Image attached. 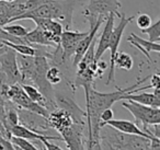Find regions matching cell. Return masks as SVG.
Returning a JSON list of instances; mask_svg holds the SVG:
<instances>
[{"mask_svg":"<svg viewBox=\"0 0 160 150\" xmlns=\"http://www.w3.org/2000/svg\"><path fill=\"white\" fill-rule=\"evenodd\" d=\"M46 80L51 86H55L62 82V72L57 66H53L47 69L46 71Z\"/></svg>","mask_w":160,"mask_h":150,"instance_id":"cell-25","label":"cell"},{"mask_svg":"<svg viewBox=\"0 0 160 150\" xmlns=\"http://www.w3.org/2000/svg\"><path fill=\"white\" fill-rule=\"evenodd\" d=\"M11 135L12 136H17V137H22V138H25L28 140L32 141V140H38L41 142L45 143L46 141H51V140H62V137L58 136H48V135H43L40 134V132H36L34 130L30 129V128L25 127L22 124H17V125L12 126L11 129Z\"/></svg>","mask_w":160,"mask_h":150,"instance_id":"cell-14","label":"cell"},{"mask_svg":"<svg viewBox=\"0 0 160 150\" xmlns=\"http://www.w3.org/2000/svg\"><path fill=\"white\" fill-rule=\"evenodd\" d=\"M10 142L13 146V149H22V150H38V147L34 146L30 140L22 137L12 136L10 138Z\"/></svg>","mask_w":160,"mask_h":150,"instance_id":"cell-23","label":"cell"},{"mask_svg":"<svg viewBox=\"0 0 160 150\" xmlns=\"http://www.w3.org/2000/svg\"><path fill=\"white\" fill-rule=\"evenodd\" d=\"M1 43L6 46L12 48L17 54H20V55H27V56H38L40 53V49L34 48L31 45L29 44H17V43H12L10 41L7 40H0Z\"/></svg>","mask_w":160,"mask_h":150,"instance_id":"cell-19","label":"cell"},{"mask_svg":"<svg viewBox=\"0 0 160 150\" xmlns=\"http://www.w3.org/2000/svg\"><path fill=\"white\" fill-rule=\"evenodd\" d=\"M122 100H132V101H135L140 104H145V105L160 108V95H156L153 92H142L138 93V94H135V92H128L126 94H124Z\"/></svg>","mask_w":160,"mask_h":150,"instance_id":"cell-17","label":"cell"},{"mask_svg":"<svg viewBox=\"0 0 160 150\" xmlns=\"http://www.w3.org/2000/svg\"><path fill=\"white\" fill-rule=\"evenodd\" d=\"M115 68H121L124 69V70H131L132 67H133V58L128 55V54L124 53V52H121V53L116 54L115 56Z\"/></svg>","mask_w":160,"mask_h":150,"instance_id":"cell-22","label":"cell"},{"mask_svg":"<svg viewBox=\"0 0 160 150\" xmlns=\"http://www.w3.org/2000/svg\"><path fill=\"white\" fill-rule=\"evenodd\" d=\"M113 117H114V113H113V111H112L111 108L103 110L102 112H101V114H100V122H101L100 127H101V125H102L103 123H105V122H108V121H111Z\"/></svg>","mask_w":160,"mask_h":150,"instance_id":"cell-28","label":"cell"},{"mask_svg":"<svg viewBox=\"0 0 160 150\" xmlns=\"http://www.w3.org/2000/svg\"><path fill=\"white\" fill-rule=\"evenodd\" d=\"M122 7V0H89V3L82 11L83 17L89 22L90 27L96 24L100 17H105L113 12L116 17L120 16L118 10Z\"/></svg>","mask_w":160,"mask_h":150,"instance_id":"cell-2","label":"cell"},{"mask_svg":"<svg viewBox=\"0 0 160 150\" xmlns=\"http://www.w3.org/2000/svg\"><path fill=\"white\" fill-rule=\"evenodd\" d=\"M105 19H107L105 17H100L99 20L96 22V24H93L92 27H90V30H89V32H88L87 35H86L82 40L78 43L77 47H76L75 54H73V56H72L73 57V62H72L73 68H76L77 64L80 62V59L82 58V56L85 55V53L87 52L88 47L90 46V44H91V42L93 41V38L98 35L99 29H100L101 24L105 21Z\"/></svg>","mask_w":160,"mask_h":150,"instance_id":"cell-10","label":"cell"},{"mask_svg":"<svg viewBox=\"0 0 160 150\" xmlns=\"http://www.w3.org/2000/svg\"><path fill=\"white\" fill-rule=\"evenodd\" d=\"M142 34L148 35V40L150 42L160 43V19H158L155 23H151L146 29H140Z\"/></svg>","mask_w":160,"mask_h":150,"instance_id":"cell-21","label":"cell"},{"mask_svg":"<svg viewBox=\"0 0 160 150\" xmlns=\"http://www.w3.org/2000/svg\"><path fill=\"white\" fill-rule=\"evenodd\" d=\"M151 78V82H150V88H158L160 87V76L158 73H155V75L150 76Z\"/></svg>","mask_w":160,"mask_h":150,"instance_id":"cell-29","label":"cell"},{"mask_svg":"<svg viewBox=\"0 0 160 150\" xmlns=\"http://www.w3.org/2000/svg\"><path fill=\"white\" fill-rule=\"evenodd\" d=\"M29 20H32L36 24V27L40 29L44 30V31L51 32L56 35H60L62 32L64 31L62 23L58 22L57 20L48 18H30Z\"/></svg>","mask_w":160,"mask_h":150,"instance_id":"cell-18","label":"cell"},{"mask_svg":"<svg viewBox=\"0 0 160 150\" xmlns=\"http://www.w3.org/2000/svg\"><path fill=\"white\" fill-rule=\"evenodd\" d=\"M100 146L101 149H150V139L103 125L100 127Z\"/></svg>","mask_w":160,"mask_h":150,"instance_id":"cell-1","label":"cell"},{"mask_svg":"<svg viewBox=\"0 0 160 150\" xmlns=\"http://www.w3.org/2000/svg\"><path fill=\"white\" fill-rule=\"evenodd\" d=\"M7 95L11 102H13L14 104H17L18 106H20L23 110L30 111L32 113H35V114L42 115V116L46 117L48 116L49 111L46 108L40 105L36 102L32 101L29 97L27 95V93L24 92V90L22 89L21 84L19 83H13L9 87L7 91Z\"/></svg>","mask_w":160,"mask_h":150,"instance_id":"cell-5","label":"cell"},{"mask_svg":"<svg viewBox=\"0 0 160 150\" xmlns=\"http://www.w3.org/2000/svg\"><path fill=\"white\" fill-rule=\"evenodd\" d=\"M0 66L1 70L6 75L8 81L11 84L19 83L21 81V75L19 70L17 53L12 48L7 46L6 51L0 54Z\"/></svg>","mask_w":160,"mask_h":150,"instance_id":"cell-6","label":"cell"},{"mask_svg":"<svg viewBox=\"0 0 160 150\" xmlns=\"http://www.w3.org/2000/svg\"><path fill=\"white\" fill-rule=\"evenodd\" d=\"M136 23H137V27L139 28V29H146V28H148L149 25L152 23V20H151V18L148 14L142 13L137 17Z\"/></svg>","mask_w":160,"mask_h":150,"instance_id":"cell-26","label":"cell"},{"mask_svg":"<svg viewBox=\"0 0 160 150\" xmlns=\"http://www.w3.org/2000/svg\"><path fill=\"white\" fill-rule=\"evenodd\" d=\"M54 1H62V0H54Z\"/></svg>","mask_w":160,"mask_h":150,"instance_id":"cell-32","label":"cell"},{"mask_svg":"<svg viewBox=\"0 0 160 150\" xmlns=\"http://www.w3.org/2000/svg\"><path fill=\"white\" fill-rule=\"evenodd\" d=\"M54 98H55L57 108H62L66 112H68L69 115L72 117L75 123L85 124L83 118H87V112L82 111L78 106V104L75 102L73 98L62 92H56V94H54Z\"/></svg>","mask_w":160,"mask_h":150,"instance_id":"cell-8","label":"cell"},{"mask_svg":"<svg viewBox=\"0 0 160 150\" xmlns=\"http://www.w3.org/2000/svg\"><path fill=\"white\" fill-rule=\"evenodd\" d=\"M127 42L132 45V46L138 48L140 52H142L145 56L147 57V59L150 62V52H155V53H159L160 52V45L159 43L150 42L149 40H142L139 36H137L135 33H131L129 38H127Z\"/></svg>","mask_w":160,"mask_h":150,"instance_id":"cell-16","label":"cell"},{"mask_svg":"<svg viewBox=\"0 0 160 150\" xmlns=\"http://www.w3.org/2000/svg\"><path fill=\"white\" fill-rule=\"evenodd\" d=\"M21 87H22V89L24 90V92L27 93V95L32 100V101L36 102V103H38L40 105H42V106H44V108H47L48 103H47L46 98L43 95V93L41 92L38 88H35V87L31 86V84H28V83H22L21 84Z\"/></svg>","mask_w":160,"mask_h":150,"instance_id":"cell-20","label":"cell"},{"mask_svg":"<svg viewBox=\"0 0 160 150\" xmlns=\"http://www.w3.org/2000/svg\"><path fill=\"white\" fill-rule=\"evenodd\" d=\"M6 48H7V46H6V45H3L2 43H1V41H0V54L3 53V52L6 51Z\"/></svg>","mask_w":160,"mask_h":150,"instance_id":"cell-30","label":"cell"},{"mask_svg":"<svg viewBox=\"0 0 160 150\" xmlns=\"http://www.w3.org/2000/svg\"><path fill=\"white\" fill-rule=\"evenodd\" d=\"M85 124L73 123L69 128H67L62 134V139L65 141L68 149H82L86 148L82 140V130Z\"/></svg>","mask_w":160,"mask_h":150,"instance_id":"cell-11","label":"cell"},{"mask_svg":"<svg viewBox=\"0 0 160 150\" xmlns=\"http://www.w3.org/2000/svg\"><path fill=\"white\" fill-rule=\"evenodd\" d=\"M0 1H5V2H12L14 0H0Z\"/></svg>","mask_w":160,"mask_h":150,"instance_id":"cell-31","label":"cell"},{"mask_svg":"<svg viewBox=\"0 0 160 150\" xmlns=\"http://www.w3.org/2000/svg\"><path fill=\"white\" fill-rule=\"evenodd\" d=\"M7 123L11 125V127L19 124V115L12 108L7 111Z\"/></svg>","mask_w":160,"mask_h":150,"instance_id":"cell-27","label":"cell"},{"mask_svg":"<svg viewBox=\"0 0 160 150\" xmlns=\"http://www.w3.org/2000/svg\"><path fill=\"white\" fill-rule=\"evenodd\" d=\"M24 41L29 45L38 44L41 46L56 47L57 45H59L60 35H56V34L44 31V30L36 27L34 30L28 32V34L24 36Z\"/></svg>","mask_w":160,"mask_h":150,"instance_id":"cell-9","label":"cell"},{"mask_svg":"<svg viewBox=\"0 0 160 150\" xmlns=\"http://www.w3.org/2000/svg\"><path fill=\"white\" fill-rule=\"evenodd\" d=\"M1 28H2L7 33H9L10 35L16 36V38H23L28 34V32H29V30H28L27 28H24L23 25H20V24H10V23H8V24L3 25V27H1Z\"/></svg>","mask_w":160,"mask_h":150,"instance_id":"cell-24","label":"cell"},{"mask_svg":"<svg viewBox=\"0 0 160 150\" xmlns=\"http://www.w3.org/2000/svg\"><path fill=\"white\" fill-rule=\"evenodd\" d=\"M103 125H109L114 127L115 129L120 130L122 132H125V134H132V135H138V136H142L146 137L148 139H155L157 137H153L151 135L147 134L146 132H144L142 129H140L139 127L137 126L136 123H133L131 121H125V119H114L112 118L111 121H108L105 123H103L101 126Z\"/></svg>","mask_w":160,"mask_h":150,"instance_id":"cell-15","label":"cell"},{"mask_svg":"<svg viewBox=\"0 0 160 150\" xmlns=\"http://www.w3.org/2000/svg\"><path fill=\"white\" fill-rule=\"evenodd\" d=\"M122 106L128 110L135 117V123H140L142 125H153L160 123V108L155 106L145 105L137 103L132 100H122Z\"/></svg>","mask_w":160,"mask_h":150,"instance_id":"cell-4","label":"cell"},{"mask_svg":"<svg viewBox=\"0 0 160 150\" xmlns=\"http://www.w3.org/2000/svg\"><path fill=\"white\" fill-rule=\"evenodd\" d=\"M88 32H77L70 30H64L60 34V48H62V62H66L73 56L78 43L82 40Z\"/></svg>","mask_w":160,"mask_h":150,"instance_id":"cell-7","label":"cell"},{"mask_svg":"<svg viewBox=\"0 0 160 150\" xmlns=\"http://www.w3.org/2000/svg\"><path fill=\"white\" fill-rule=\"evenodd\" d=\"M118 18H120V22H118V27L113 28L111 38H110L109 46H108V48L111 51V59H110V70H109V75H108L107 84H110L112 81H114V78H115V69H116L115 62H114V60H115V56H116V54H118V46H120L123 33H124L127 24L131 23L132 21L134 20L135 17H129V18H127L124 13H120Z\"/></svg>","mask_w":160,"mask_h":150,"instance_id":"cell-3","label":"cell"},{"mask_svg":"<svg viewBox=\"0 0 160 150\" xmlns=\"http://www.w3.org/2000/svg\"><path fill=\"white\" fill-rule=\"evenodd\" d=\"M47 123H48L49 127L54 128L59 134H62L67 128L70 127L75 122L68 112L58 108L49 112L48 116H47Z\"/></svg>","mask_w":160,"mask_h":150,"instance_id":"cell-13","label":"cell"},{"mask_svg":"<svg viewBox=\"0 0 160 150\" xmlns=\"http://www.w3.org/2000/svg\"><path fill=\"white\" fill-rule=\"evenodd\" d=\"M115 13L111 12V13L108 14L107 19H105V27L103 29L102 33L100 35V38H97V43H98V46L94 52V62H99L102 57V55L105 53V51L108 49L110 42V38H111L112 31H113L114 28V19H115Z\"/></svg>","mask_w":160,"mask_h":150,"instance_id":"cell-12","label":"cell"}]
</instances>
